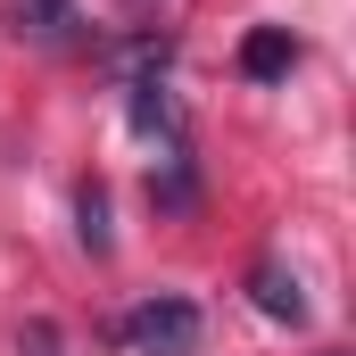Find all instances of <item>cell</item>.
Masks as SVG:
<instances>
[{
	"mask_svg": "<svg viewBox=\"0 0 356 356\" xmlns=\"http://www.w3.org/2000/svg\"><path fill=\"white\" fill-rule=\"evenodd\" d=\"M116 340L133 356H191L199 348V307H191V298H141V307L116 323Z\"/></svg>",
	"mask_w": 356,
	"mask_h": 356,
	"instance_id": "1",
	"label": "cell"
},
{
	"mask_svg": "<svg viewBox=\"0 0 356 356\" xmlns=\"http://www.w3.org/2000/svg\"><path fill=\"white\" fill-rule=\"evenodd\" d=\"M298 67V42H290V25H257L249 42H241V75L249 83H282Z\"/></svg>",
	"mask_w": 356,
	"mask_h": 356,
	"instance_id": "2",
	"label": "cell"
},
{
	"mask_svg": "<svg viewBox=\"0 0 356 356\" xmlns=\"http://www.w3.org/2000/svg\"><path fill=\"white\" fill-rule=\"evenodd\" d=\"M249 298L266 307L273 323H307V298H298V273L282 266V257H257V273H249Z\"/></svg>",
	"mask_w": 356,
	"mask_h": 356,
	"instance_id": "3",
	"label": "cell"
},
{
	"mask_svg": "<svg viewBox=\"0 0 356 356\" xmlns=\"http://www.w3.org/2000/svg\"><path fill=\"white\" fill-rule=\"evenodd\" d=\"M75 224H83V249H91V257L116 249V232H108V182H75Z\"/></svg>",
	"mask_w": 356,
	"mask_h": 356,
	"instance_id": "4",
	"label": "cell"
},
{
	"mask_svg": "<svg viewBox=\"0 0 356 356\" xmlns=\"http://www.w3.org/2000/svg\"><path fill=\"white\" fill-rule=\"evenodd\" d=\"M17 348H25V356H58V332H50V323H25V340H17Z\"/></svg>",
	"mask_w": 356,
	"mask_h": 356,
	"instance_id": "5",
	"label": "cell"
},
{
	"mask_svg": "<svg viewBox=\"0 0 356 356\" xmlns=\"http://www.w3.org/2000/svg\"><path fill=\"white\" fill-rule=\"evenodd\" d=\"M323 356H348V348H323Z\"/></svg>",
	"mask_w": 356,
	"mask_h": 356,
	"instance_id": "6",
	"label": "cell"
}]
</instances>
